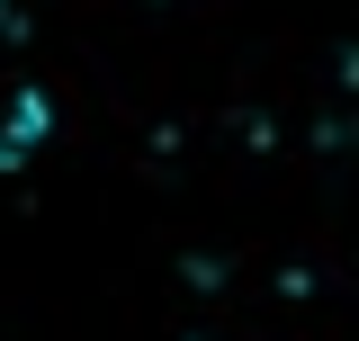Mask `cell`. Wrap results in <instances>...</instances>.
Listing matches in <instances>:
<instances>
[{
  "instance_id": "obj_1",
  "label": "cell",
  "mask_w": 359,
  "mask_h": 341,
  "mask_svg": "<svg viewBox=\"0 0 359 341\" xmlns=\"http://www.w3.org/2000/svg\"><path fill=\"white\" fill-rule=\"evenodd\" d=\"M45 126H54V99H45L36 81H18L9 99H0V170H18L27 153L45 144Z\"/></svg>"
},
{
  "instance_id": "obj_2",
  "label": "cell",
  "mask_w": 359,
  "mask_h": 341,
  "mask_svg": "<svg viewBox=\"0 0 359 341\" xmlns=\"http://www.w3.org/2000/svg\"><path fill=\"white\" fill-rule=\"evenodd\" d=\"M0 27H9V0H0Z\"/></svg>"
}]
</instances>
